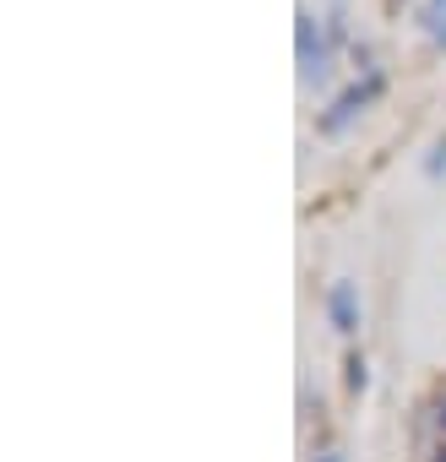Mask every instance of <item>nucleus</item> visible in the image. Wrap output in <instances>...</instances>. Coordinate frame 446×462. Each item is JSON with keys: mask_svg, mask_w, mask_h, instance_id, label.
Here are the masks:
<instances>
[{"mask_svg": "<svg viewBox=\"0 0 446 462\" xmlns=\"http://www.w3.org/2000/svg\"><path fill=\"white\" fill-rule=\"evenodd\" d=\"M294 50H300V77L311 82V88H321L327 77H332V60H338V39H332V28H327V17H316V12H300L294 17Z\"/></svg>", "mask_w": 446, "mask_h": 462, "instance_id": "1", "label": "nucleus"}, {"mask_svg": "<svg viewBox=\"0 0 446 462\" xmlns=\"http://www.w3.org/2000/svg\"><path fill=\"white\" fill-rule=\"evenodd\" d=\"M381 93H386V71L376 66V71H365L359 82H348V88H343L321 115H316V131H321V136H343V131H348V125H354L376 98H381Z\"/></svg>", "mask_w": 446, "mask_h": 462, "instance_id": "2", "label": "nucleus"}, {"mask_svg": "<svg viewBox=\"0 0 446 462\" xmlns=\"http://www.w3.org/2000/svg\"><path fill=\"white\" fill-rule=\"evenodd\" d=\"M327 321H332V332H343V337L359 332V283L338 278V283L327 289Z\"/></svg>", "mask_w": 446, "mask_h": 462, "instance_id": "3", "label": "nucleus"}, {"mask_svg": "<svg viewBox=\"0 0 446 462\" xmlns=\"http://www.w3.org/2000/svg\"><path fill=\"white\" fill-rule=\"evenodd\" d=\"M343 381H348V392H354V397L370 386V365H365V354H348V375H343Z\"/></svg>", "mask_w": 446, "mask_h": 462, "instance_id": "4", "label": "nucleus"}, {"mask_svg": "<svg viewBox=\"0 0 446 462\" xmlns=\"http://www.w3.org/2000/svg\"><path fill=\"white\" fill-rule=\"evenodd\" d=\"M424 174H430V180H441V174H446V136L430 147V158H424Z\"/></svg>", "mask_w": 446, "mask_h": 462, "instance_id": "5", "label": "nucleus"}, {"mask_svg": "<svg viewBox=\"0 0 446 462\" xmlns=\"http://www.w3.org/2000/svg\"><path fill=\"white\" fill-rule=\"evenodd\" d=\"M424 33H430V39H435V44H441V50H446V17H435V23H430V28H424Z\"/></svg>", "mask_w": 446, "mask_h": 462, "instance_id": "6", "label": "nucleus"}, {"mask_svg": "<svg viewBox=\"0 0 446 462\" xmlns=\"http://www.w3.org/2000/svg\"><path fill=\"white\" fill-rule=\"evenodd\" d=\"M435 424H441V435H446V397L435 402Z\"/></svg>", "mask_w": 446, "mask_h": 462, "instance_id": "7", "label": "nucleus"}, {"mask_svg": "<svg viewBox=\"0 0 446 462\" xmlns=\"http://www.w3.org/2000/svg\"><path fill=\"white\" fill-rule=\"evenodd\" d=\"M316 462H343V451H321V457H316Z\"/></svg>", "mask_w": 446, "mask_h": 462, "instance_id": "8", "label": "nucleus"}, {"mask_svg": "<svg viewBox=\"0 0 446 462\" xmlns=\"http://www.w3.org/2000/svg\"><path fill=\"white\" fill-rule=\"evenodd\" d=\"M430 462H446V446H441V451H435V457H430Z\"/></svg>", "mask_w": 446, "mask_h": 462, "instance_id": "9", "label": "nucleus"}, {"mask_svg": "<svg viewBox=\"0 0 446 462\" xmlns=\"http://www.w3.org/2000/svg\"><path fill=\"white\" fill-rule=\"evenodd\" d=\"M332 12H343V0H332Z\"/></svg>", "mask_w": 446, "mask_h": 462, "instance_id": "10", "label": "nucleus"}]
</instances>
